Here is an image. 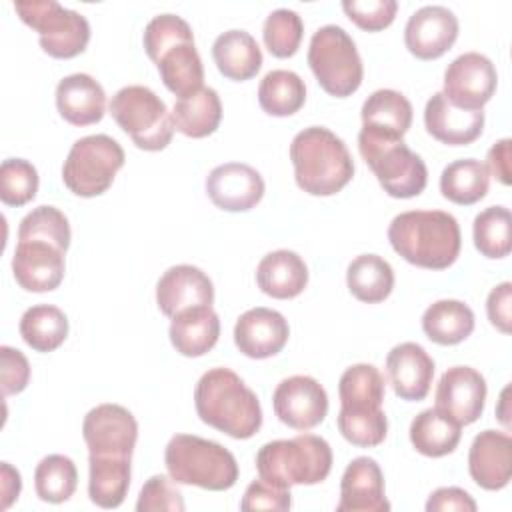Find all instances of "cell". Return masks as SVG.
<instances>
[{
    "mask_svg": "<svg viewBox=\"0 0 512 512\" xmlns=\"http://www.w3.org/2000/svg\"><path fill=\"white\" fill-rule=\"evenodd\" d=\"M256 470L260 478L284 488L320 484L332 470V448L316 434L272 440L258 450Z\"/></svg>",
    "mask_w": 512,
    "mask_h": 512,
    "instance_id": "obj_5",
    "label": "cell"
},
{
    "mask_svg": "<svg viewBox=\"0 0 512 512\" xmlns=\"http://www.w3.org/2000/svg\"><path fill=\"white\" fill-rule=\"evenodd\" d=\"M82 436L90 454L132 458L138 440V422L120 404H98L84 416Z\"/></svg>",
    "mask_w": 512,
    "mask_h": 512,
    "instance_id": "obj_12",
    "label": "cell"
},
{
    "mask_svg": "<svg viewBox=\"0 0 512 512\" xmlns=\"http://www.w3.org/2000/svg\"><path fill=\"white\" fill-rule=\"evenodd\" d=\"M292 508V494L290 488L272 484L264 478H258L248 484L240 510L250 512V510H276V512H286Z\"/></svg>",
    "mask_w": 512,
    "mask_h": 512,
    "instance_id": "obj_48",
    "label": "cell"
},
{
    "mask_svg": "<svg viewBox=\"0 0 512 512\" xmlns=\"http://www.w3.org/2000/svg\"><path fill=\"white\" fill-rule=\"evenodd\" d=\"M218 72L236 82L250 80L262 68V50L246 30H226L212 44Z\"/></svg>",
    "mask_w": 512,
    "mask_h": 512,
    "instance_id": "obj_27",
    "label": "cell"
},
{
    "mask_svg": "<svg viewBox=\"0 0 512 512\" xmlns=\"http://www.w3.org/2000/svg\"><path fill=\"white\" fill-rule=\"evenodd\" d=\"M340 410L374 412L382 408L386 384L374 364H354L346 368L338 382Z\"/></svg>",
    "mask_w": 512,
    "mask_h": 512,
    "instance_id": "obj_32",
    "label": "cell"
},
{
    "mask_svg": "<svg viewBox=\"0 0 512 512\" xmlns=\"http://www.w3.org/2000/svg\"><path fill=\"white\" fill-rule=\"evenodd\" d=\"M296 184L312 196H332L354 176L352 156L332 130L310 126L300 130L290 144Z\"/></svg>",
    "mask_w": 512,
    "mask_h": 512,
    "instance_id": "obj_3",
    "label": "cell"
},
{
    "mask_svg": "<svg viewBox=\"0 0 512 512\" xmlns=\"http://www.w3.org/2000/svg\"><path fill=\"white\" fill-rule=\"evenodd\" d=\"M214 284L206 272L192 264L168 268L156 284V304L162 314L174 318L194 306H212Z\"/></svg>",
    "mask_w": 512,
    "mask_h": 512,
    "instance_id": "obj_19",
    "label": "cell"
},
{
    "mask_svg": "<svg viewBox=\"0 0 512 512\" xmlns=\"http://www.w3.org/2000/svg\"><path fill=\"white\" fill-rule=\"evenodd\" d=\"M256 282L266 296L278 300L296 298L308 284V266L292 250H274L258 262Z\"/></svg>",
    "mask_w": 512,
    "mask_h": 512,
    "instance_id": "obj_26",
    "label": "cell"
},
{
    "mask_svg": "<svg viewBox=\"0 0 512 512\" xmlns=\"http://www.w3.org/2000/svg\"><path fill=\"white\" fill-rule=\"evenodd\" d=\"M468 472L484 490H502L512 476V440L506 432L482 430L468 452Z\"/></svg>",
    "mask_w": 512,
    "mask_h": 512,
    "instance_id": "obj_22",
    "label": "cell"
},
{
    "mask_svg": "<svg viewBox=\"0 0 512 512\" xmlns=\"http://www.w3.org/2000/svg\"><path fill=\"white\" fill-rule=\"evenodd\" d=\"M88 496L100 508H118L130 488L128 456H88Z\"/></svg>",
    "mask_w": 512,
    "mask_h": 512,
    "instance_id": "obj_29",
    "label": "cell"
},
{
    "mask_svg": "<svg viewBox=\"0 0 512 512\" xmlns=\"http://www.w3.org/2000/svg\"><path fill=\"white\" fill-rule=\"evenodd\" d=\"M304 36V24L298 12L290 8H278L264 20L262 38L268 52L276 58H290L298 52Z\"/></svg>",
    "mask_w": 512,
    "mask_h": 512,
    "instance_id": "obj_42",
    "label": "cell"
},
{
    "mask_svg": "<svg viewBox=\"0 0 512 512\" xmlns=\"http://www.w3.org/2000/svg\"><path fill=\"white\" fill-rule=\"evenodd\" d=\"M70 224L62 210L56 206H38L28 212L18 226V242L26 240H42L50 242L62 252L70 246Z\"/></svg>",
    "mask_w": 512,
    "mask_h": 512,
    "instance_id": "obj_41",
    "label": "cell"
},
{
    "mask_svg": "<svg viewBox=\"0 0 512 512\" xmlns=\"http://www.w3.org/2000/svg\"><path fill=\"white\" fill-rule=\"evenodd\" d=\"M174 126L188 138H206L216 132L222 120V102L214 88L200 90L178 98L172 110Z\"/></svg>",
    "mask_w": 512,
    "mask_h": 512,
    "instance_id": "obj_30",
    "label": "cell"
},
{
    "mask_svg": "<svg viewBox=\"0 0 512 512\" xmlns=\"http://www.w3.org/2000/svg\"><path fill=\"white\" fill-rule=\"evenodd\" d=\"M64 254L50 242H18L12 256V274L28 292H50L64 280Z\"/></svg>",
    "mask_w": 512,
    "mask_h": 512,
    "instance_id": "obj_18",
    "label": "cell"
},
{
    "mask_svg": "<svg viewBox=\"0 0 512 512\" xmlns=\"http://www.w3.org/2000/svg\"><path fill=\"white\" fill-rule=\"evenodd\" d=\"M490 188V174L480 160L462 158L450 162L440 174V192L446 200L470 206L486 196Z\"/></svg>",
    "mask_w": 512,
    "mask_h": 512,
    "instance_id": "obj_36",
    "label": "cell"
},
{
    "mask_svg": "<svg viewBox=\"0 0 512 512\" xmlns=\"http://www.w3.org/2000/svg\"><path fill=\"white\" fill-rule=\"evenodd\" d=\"M272 406L282 424L294 430H310L326 418L328 394L316 378L296 374L276 386Z\"/></svg>",
    "mask_w": 512,
    "mask_h": 512,
    "instance_id": "obj_13",
    "label": "cell"
},
{
    "mask_svg": "<svg viewBox=\"0 0 512 512\" xmlns=\"http://www.w3.org/2000/svg\"><path fill=\"white\" fill-rule=\"evenodd\" d=\"M486 392V380L478 370L470 366H452L438 380L434 408L450 416L460 426H466L482 416Z\"/></svg>",
    "mask_w": 512,
    "mask_h": 512,
    "instance_id": "obj_14",
    "label": "cell"
},
{
    "mask_svg": "<svg viewBox=\"0 0 512 512\" xmlns=\"http://www.w3.org/2000/svg\"><path fill=\"white\" fill-rule=\"evenodd\" d=\"M510 138H502L492 144L486 156V170L494 178H498L502 184H510Z\"/></svg>",
    "mask_w": 512,
    "mask_h": 512,
    "instance_id": "obj_52",
    "label": "cell"
},
{
    "mask_svg": "<svg viewBox=\"0 0 512 512\" xmlns=\"http://www.w3.org/2000/svg\"><path fill=\"white\" fill-rule=\"evenodd\" d=\"M510 302H512V284L502 282L496 288L490 290L486 300V312L488 320L494 328L508 334L510 332Z\"/></svg>",
    "mask_w": 512,
    "mask_h": 512,
    "instance_id": "obj_51",
    "label": "cell"
},
{
    "mask_svg": "<svg viewBox=\"0 0 512 512\" xmlns=\"http://www.w3.org/2000/svg\"><path fill=\"white\" fill-rule=\"evenodd\" d=\"M220 336V318L212 306H194L178 312L170 322V342L178 354L198 358L210 352Z\"/></svg>",
    "mask_w": 512,
    "mask_h": 512,
    "instance_id": "obj_25",
    "label": "cell"
},
{
    "mask_svg": "<svg viewBox=\"0 0 512 512\" xmlns=\"http://www.w3.org/2000/svg\"><path fill=\"white\" fill-rule=\"evenodd\" d=\"M386 374L400 400L418 402L430 392L434 360L416 342L396 344L386 356Z\"/></svg>",
    "mask_w": 512,
    "mask_h": 512,
    "instance_id": "obj_20",
    "label": "cell"
},
{
    "mask_svg": "<svg viewBox=\"0 0 512 512\" xmlns=\"http://www.w3.org/2000/svg\"><path fill=\"white\" fill-rule=\"evenodd\" d=\"M164 464L176 484L222 492L238 480L234 454L222 444L194 434H174L166 444Z\"/></svg>",
    "mask_w": 512,
    "mask_h": 512,
    "instance_id": "obj_4",
    "label": "cell"
},
{
    "mask_svg": "<svg viewBox=\"0 0 512 512\" xmlns=\"http://www.w3.org/2000/svg\"><path fill=\"white\" fill-rule=\"evenodd\" d=\"M20 336L32 350L52 352L68 336V318L52 304L30 306L20 318Z\"/></svg>",
    "mask_w": 512,
    "mask_h": 512,
    "instance_id": "obj_37",
    "label": "cell"
},
{
    "mask_svg": "<svg viewBox=\"0 0 512 512\" xmlns=\"http://www.w3.org/2000/svg\"><path fill=\"white\" fill-rule=\"evenodd\" d=\"M476 502L474 498L458 488V486H444L434 490L428 496L426 510L428 512H446V510H456V512H476Z\"/></svg>",
    "mask_w": 512,
    "mask_h": 512,
    "instance_id": "obj_50",
    "label": "cell"
},
{
    "mask_svg": "<svg viewBox=\"0 0 512 512\" xmlns=\"http://www.w3.org/2000/svg\"><path fill=\"white\" fill-rule=\"evenodd\" d=\"M290 328L286 318L272 308L256 306L240 314L234 324V342L238 350L254 360L276 356L288 342Z\"/></svg>",
    "mask_w": 512,
    "mask_h": 512,
    "instance_id": "obj_17",
    "label": "cell"
},
{
    "mask_svg": "<svg viewBox=\"0 0 512 512\" xmlns=\"http://www.w3.org/2000/svg\"><path fill=\"white\" fill-rule=\"evenodd\" d=\"M20 20L38 32L40 48L52 58H74L82 54L90 40L88 20L56 0L14 2Z\"/></svg>",
    "mask_w": 512,
    "mask_h": 512,
    "instance_id": "obj_10",
    "label": "cell"
},
{
    "mask_svg": "<svg viewBox=\"0 0 512 512\" xmlns=\"http://www.w3.org/2000/svg\"><path fill=\"white\" fill-rule=\"evenodd\" d=\"M110 114L140 150H164L174 136V118L164 100L148 86L120 88L110 100Z\"/></svg>",
    "mask_w": 512,
    "mask_h": 512,
    "instance_id": "obj_7",
    "label": "cell"
},
{
    "mask_svg": "<svg viewBox=\"0 0 512 512\" xmlns=\"http://www.w3.org/2000/svg\"><path fill=\"white\" fill-rule=\"evenodd\" d=\"M308 66L330 96L346 98L362 84L364 66L356 44L352 36L336 24H326L312 34Z\"/></svg>",
    "mask_w": 512,
    "mask_h": 512,
    "instance_id": "obj_8",
    "label": "cell"
},
{
    "mask_svg": "<svg viewBox=\"0 0 512 512\" xmlns=\"http://www.w3.org/2000/svg\"><path fill=\"white\" fill-rule=\"evenodd\" d=\"M462 426L438 408L422 410L410 424V442L416 452L428 458H440L456 450Z\"/></svg>",
    "mask_w": 512,
    "mask_h": 512,
    "instance_id": "obj_33",
    "label": "cell"
},
{
    "mask_svg": "<svg viewBox=\"0 0 512 512\" xmlns=\"http://www.w3.org/2000/svg\"><path fill=\"white\" fill-rule=\"evenodd\" d=\"M422 330L440 346L460 344L474 332V312L462 300H438L424 310Z\"/></svg>",
    "mask_w": 512,
    "mask_h": 512,
    "instance_id": "obj_31",
    "label": "cell"
},
{
    "mask_svg": "<svg viewBox=\"0 0 512 512\" xmlns=\"http://www.w3.org/2000/svg\"><path fill=\"white\" fill-rule=\"evenodd\" d=\"M186 508L182 492L178 490L176 482L164 474L150 476L136 502L138 512H156V510H168V512H182Z\"/></svg>",
    "mask_w": 512,
    "mask_h": 512,
    "instance_id": "obj_46",
    "label": "cell"
},
{
    "mask_svg": "<svg viewBox=\"0 0 512 512\" xmlns=\"http://www.w3.org/2000/svg\"><path fill=\"white\" fill-rule=\"evenodd\" d=\"M358 150L388 196L414 198L426 188V164L402 138L362 128L358 134Z\"/></svg>",
    "mask_w": 512,
    "mask_h": 512,
    "instance_id": "obj_6",
    "label": "cell"
},
{
    "mask_svg": "<svg viewBox=\"0 0 512 512\" xmlns=\"http://www.w3.org/2000/svg\"><path fill=\"white\" fill-rule=\"evenodd\" d=\"M38 192V172L24 158H8L0 166V200L6 206H24Z\"/></svg>",
    "mask_w": 512,
    "mask_h": 512,
    "instance_id": "obj_43",
    "label": "cell"
},
{
    "mask_svg": "<svg viewBox=\"0 0 512 512\" xmlns=\"http://www.w3.org/2000/svg\"><path fill=\"white\" fill-rule=\"evenodd\" d=\"M388 240L406 262L428 270L452 266L462 246L458 220L442 210H408L394 216Z\"/></svg>",
    "mask_w": 512,
    "mask_h": 512,
    "instance_id": "obj_2",
    "label": "cell"
},
{
    "mask_svg": "<svg viewBox=\"0 0 512 512\" xmlns=\"http://www.w3.org/2000/svg\"><path fill=\"white\" fill-rule=\"evenodd\" d=\"M360 116L362 128L384 136L402 138L412 126V104L402 92L380 88L364 100Z\"/></svg>",
    "mask_w": 512,
    "mask_h": 512,
    "instance_id": "obj_28",
    "label": "cell"
},
{
    "mask_svg": "<svg viewBox=\"0 0 512 512\" xmlns=\"http://www.w3.org/2000/svg\"><path fill=\"white\" fill-rule=\"evenodd\" d=\"M206 194L212 204L226 212H246L264 196L260 172L242 162H226L206 176Z\"/></svg>",
    "mask_w": 512,
    "mask_h": 512,
    "instance_id": "obj_16",
    "label": "cell"
},
{
    "mask_svg": "<svg viewBox=\"0 0 512 512\" xmlns=\"http://www.w3.org/2000/svg\"><path fill=\"white\" fill-rule=\"evenodd\" d=\"M180 42H194V34L190 24L176 14H158L144 28V50L152 62Z\"/></svg>",
    "mask_w": 512,
    "mask_h": 512,
    "instance_id": "obj_45",
    "label": "cell"
},
{
    "mask_svg": "<svg viewBox=\"0 0 512 512\" xmlns=\"http://www.w3.org/2000/svg\"><path fill=\"white\" fill-rule=\"evenodd\" d=\"M200 420L236 440L252 438L262 426V408L254 390L230 368L204 372L194 388Z\"/></svg>",
    "mask_w": 512,
    "mask_h": 512,
    "instance_id": "obj_1",
    "label": "cell"
},
{
    "mask_svg": "<svg viewBox=\"0 0 512 512\" xmlns=\"http://www.w3.org/2000/svg\"><path fill=\"white\" fill-rule=\"evenodd\" d=\"M498 74L492 60L480 52H464L444 72V96L462 110H482L494 96Z\"/></svg>",
    "mask_w": 512,
    "mask_h": 512,
    "instance_id": "obj_11",
    "label": "cell"
},
{
    "mask_svg": "<svg viewBox=\"0 0 512 512\" xmlns=\"http://www.w3.org/2000/svg\"><path fill=\"white\" fill-rule=\"evenodd\" d=\"M0 378L4 396L22 392L30 382L28 358L12 346H0Z\"/></svg>",
    "mask_w": 512,
    "mask_h": 512,
    "instance_id": "obj_49",
    "label": "cell"
},
{
    "mask_svg": "<svg viewBox=\"0 0 512 512\" xmlns=\"http://www.w3.org/2000/svg\"><path fill=\"white\" fill-rule=\"evenodd\" d=\"M0 480H2V510H6L14 500H18V494L22 490V480H20V472L12 468L8 462L0 464Z\"/></svg>",
    "mask_w": 512,
    "mask_h": 512,
    "instance_id": "obj_53",
    "label": "cell"
},
{
    "mask_svg": "<svg viewBox=\"0 0 512 512\" xmlns=\"http://www.w3.org/2000/svg\"><path fill=\"white\" fill-rule=\"evenodd\" d=\"M78 486V470L72 458L64 454L44 456L34 470V488L40 500L62 504L70 500Z\"/></svg>",
    "mask_w": 512,
    "mask_h": 512,
    "instance_id": "obj_39",
    "label": "cell"
},
{
    "mask_svg": "<svg viewBox=\"0 0 512 512\" xmlns=\"http://www.w3.org/2000/svg\"><path fill=\"white\" fill-rule=\"evenodd\" d=\"M424 126L426 132L442 144L466 146L482 134L484 112L456 108L446 100L442 92H436L426 102Z\"/></svg>",
    "mask_w": 512,
    "mask_h": 512,
    "instance_id": "obj_23",
    "label": "cell"
},
{
    "mask_svg": "<svg viewBox=\"0 0 512 512\" xmlns=\"http://www.w3.org/2000/svg\"><path fill=\"white\" fill-rule=\"evenodd\" d=\"M384 474L374 458H354L340 480V502L336 512H388Z\"/></svg>",
    "mask_w": 512,
    "mask_h": 512,
    "instance_id": "obj_21",
    "label": "cell"
},
{
    "mask_svg": "<svg viewBox=\"0 0 512 512\" xmlns=\"http://www.w3.org/2000/svg\"><path fill=\"white\" fill-rule=\"evenodd\" d=\"M338 430L340 434L354 446L360 448H372L384 442L388 432V420L384 410L374 412H338Z\"/></svg>",
    "mask_w": 512,
    "mask_h": 512,
    "instance_id": "obj_44",
    "label": "cell"
},
{
    "mask_svg": "<svg viewBox=\"0 0 512 512\" xmlns=\"http://www.w3.org/2000/svg\"><path fill=\"white\" fill-rule=\"evenodd\" d=\"M122 146L108 134H90L76 140L62 166L64 186L82 198L104 194L124 166Z\"/></svg>",
    "mask_w": 512,
    "mask_h": 512,
    "instance_id": "obj_9",
    "label": "cell"
},
{
    "mask_svg": "<svg viewBox=\"0 0 512 512\" xmlns=\"http://www.w3.org/2000/svg\"><path fill=\"white\" fill-rule=\"evenodd\" d=\"M458 38V18L446 6L418 8L404 26V42L412 56L434 60L446 54Z\"/></svg>",
    "mask_w": 512,
    "mask_h": 512,
    "instance_id": "obj_15",
    "label": "cell"
},
{
    "mask_svg": "<svg viewBox=\"0 0 512 512\" xmlns=\"http://www.w3.org/2000/svg\"><path fill=\"white\" fill-rule=\"evenodd\" d=\"M506 394H508V386H506V388L502 390V394H500V410H498V418H500V422H502L504 426L510 424V420H508V410H506V404H508Z\"/></svg>",
    "mask_w": 512,
    "mask_h": 512,
    "instance_id": "obj_54",
    "label": "cell"
},
{
    "mask_svg": "<svg viewBox=\"0 0 512 512\" xmlns=\"http://www.w3.org/2000/svg\"><path fill=\"white\" fill-rule=\"evenodd\" d=\"M56 108L74 126H90L104 118L106 94L96 78L84 72L64 76L56 86Z\"/></svg>",
    "mask_w": 512,
    "mask_h": 512,
    "instance_id": "obj_24",
    "label": "cell"
},
{
    "mask_svg": "<svg viewBox=\"0 0 512 512\" xmlns=\"http://www.w3.org/2000/svg\"><path fill=\"white\" fill-rule=\"evenodd\" d=\"M346 284L356 300L378 304L386 300L394 288V270L378 254H360L348 264Z\"/></svg>",
    "mask_w": 512,
    "mask_h": 512,
    "instance_id": "obj_35",
    "label": "cell"
},
{
    "mask_svg": "<svg viewBox=\"0 0 512 512\" xmlns=\"http://www.w3.org/2000/svg\"><path fill=\"white\" fill-rule=\"evenodd\" d=\"M512 216L506 206H488L476 214L472 236L476 250L486 258H504L510 254Z\"/></svg>",
    "mask_w": 512,
    "mask_h": 512,
    "instance_id": "obj_40",
    "label": "cell"
},
{
    "mask_svg": "<svg viewBox=\"0 0 512 512\" xmlns=\"http://www.w3.org/2000/svg\"><path fill=\"white\" fill-rule=\"evenodd\" d=\"M156 66L164 86L178 98L202 88L204 66L194 42H180L172 46L156 60Z\"/></svg>",
    "mask_w": 512,
    "mask_h": 512,
    "instance_id": "obj_34",
    "label": "cell"
},
{
    "mask_svg": "<svg viewBox=\"0 0 512 512\" xmlns=\"http://www.w3.org/2000/svg\"><path fill=\"white\" fill-rule=\"evenodd\" d=\"M258 102L270 116H292L306 102V84L292 70H270L260 80Z\"/></svg>",
    "mask_w": 512,
    "mask_h": 512,
    "instance_id": "obj_38",
    "label": "cell"
},
{
    "mask_svg": "<svg viewBox=\"0 0 512 512\" xmlns=\"http://www.w3.org/2000/svg\"><path fill=\"white\" fill-rule=\"evenodd\" d=\"M346 16L362 30L378 32L388 28L398 10L396 0H346L342 2Z\"/></svg>",
    "mask_w": 512,
    "mask_h": 512,
    "instance_id": "obj_47",
    "label": "cell"
}]
</instances>
